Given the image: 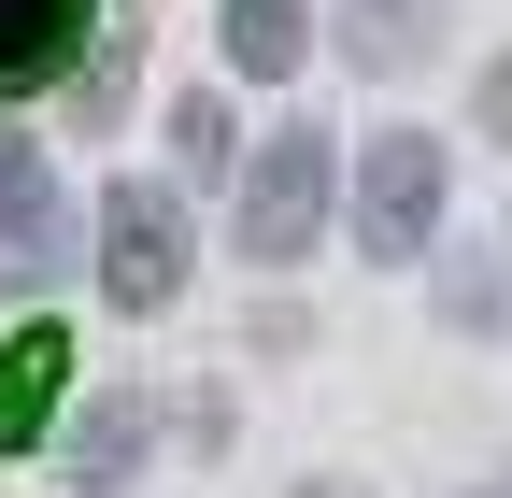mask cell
Wrapping results in <instances>:
<instances>
[{"instance_id": "6da1fadb", "label": "cell", "mask_w": 512, "mask_h": 498, "mask_svg": "<svg viewBox=\"0 0 512 498\" xmlns=\"http://www.w3.org/2000/svg\"><path fill=\"white\" fill-rule=\"evenodd\" d=\"M328 129H271V157L242 171V257H313V228H328Z\"/></svg>"}, {"instance_id": "7a4b0ae2", "label": "cell", "mask_w": 512, "mask_h": 498, "mask_svg": "<svg viewBox=\"0 0 512 498\" xmlns=\"http://www.w3.org/2000/svg\"><path fill=\"white\" fill-rule=\"evenodd\" d=\"M100 285L128 299V314H157V299L185 285V200H171V185L128 171L114 200H100Z\"/></svg>"}, {"instance_id": "3957f363", "label": "cell", "mask_w": 512, "mask_h": 498, "mask_svg": "<svg viewBox=\"0 0 512 498\" xmlns=\"http://www.w3.org/2000/svg\"><path fill=\"white\" fill-rule=\"evenodd\" d=\"M427 228H441V143L427 129H384L370 171H356V242L370 257H427Z\"/></svg>"}, {"instance_id": "277c9868", "label": "cell", "mask_w": 512, "mask_h": 498, "mask_svg": "<svg viewBox=\"0 0 512 498\" xmlns=\"http://www.w3.org/2000/svg\"><path fill=\"white\" fill-rule=\"evenodd\" d=\"M72 271V200L29 157V129H0V285H57Z\"/></svg>"}, {"instance_id": "5b68a950", "label": "cell", "mask_w": 512, "mask_h": 498, "mask_svg": "<svg viewBox=\"0 0 512 498\" xmlns=\"http://www.w3.org/2000/svg\"><path fill=\"white\" fill-rule=\"evenodd\" d=\"M72 57H86V0H0V100L57 86Z\"/></svg>"}, {"instance_id": "8992f818", "label": "cell", "mask_w": 512, "mask_h": 498, "mask_svg": "<svg viewBox=\"0 0 512 498\" xmlns=\"http://www.w3.org/2000/svg\"><path fill=\"white\" fill-rule=\"evenodd\" d=\"M57 385H72V342H57V328H29V342H0V456H29V442H43V413H57Z\"/></svg>"}, {"instance_id": "52a82bcc", "label": "cell", "mask_w": 512, "mask_h": 498, "mask_svg": "<svg viewBox=\"0 0 512 498\" xmlns=\"http://www.w3.org/2000/svg\"><path fill=\"white\" fill-rule=\"evenodd\" d=\"M299 0H228V72H256V86H285L299 72Z\"/></svg>"}, {"instance_id": "ba28073f", "label": "cell", "mask_w": 512, "mask_h": 498, "mask_svg": "<svg viewBox=\"0 0 512 498\" xmlns=\"http://www.w3.org/2000/svg\"><path fill=\"white\" fill-rule=\"evenodd\" d=\"M143 442H157V413H143V399H100V413L72 427V484H128Z\"/></svg>"}, {"instance_id": "9c48e42d", "label": "cell", "mask_w": 512, "mask_h": 498, "mask_svg": "<svg viewBox=\"0 0 512 498\" xmlns=\"http://www.w3.org/2000/svg\"><path fill=\"white\" fill-rule=\"evenodd\" d=\"M427 43V0H356V57H413Z\"/></svg>"}, {"instance_id": "30bf717a", "label": "cell", "mask_w": 512, "mask_h": 498, "mask_svg": "<svg viewBox=\"0 0 512 498\" xmlns=\"http://www.w3.org/2000/svg\"><path fill=\"white\" fill-rule=\"evenodd\" d=\"M171 143H185V171H214L228 157V100H171Z\"/></svg>"}, {"instance_id": "8fae6325", "label": "cell", "mask_w": 512, "mask_h": 498, "mask_svg": "<svg viewBox=\"0 0 512 498\" xmlns=\"http://www.w3.org/2000/svg\"><path fill=\"white\" fill-rule=\"evenodd\" d=\"M484 129L512 143V57H498V72H484Z\"/></svg>"}, {"instance_id": "7c38bea8", "label": "cell", "mask_w": 512, "mask_h": 498, "mask_svg": "<svg viewBox=\"0 0 512 498\" xmlns=\"http://www.w3.org/2000/svg\"><path fill=\"white\" fill-rule=\"evenodd\" d=\"M313 498H356V484H313Z\"/></svg>"}, {"instance_id": "4fadbf2b", "label": "cell", "mask_w": 512, "mask_h": 498, "mask_svg": "<svg viewBox=\"0 0 512 498\" xmlns=\"http://www.w3.org/2000/svg\"><path fill=\"white\" fill-rule=\"evenodd\" d=\"M498 498H512V470H498Z\"/></svg>"}]
</instances>
